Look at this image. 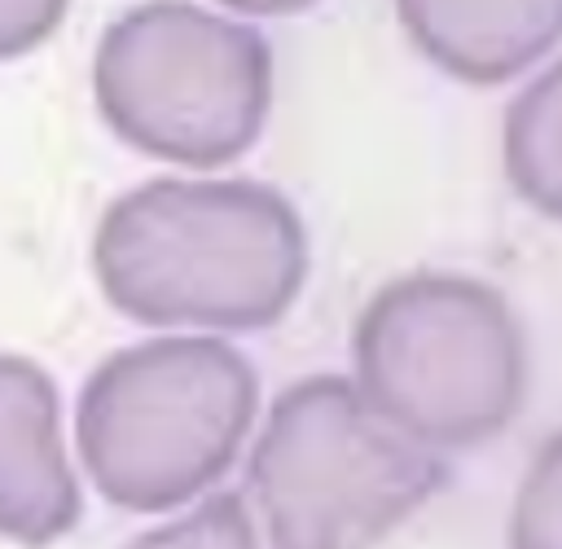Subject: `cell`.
<instances>
[{
  "label": "cell",
  "instance_id": "9c48e42d",
  "mask_svg": "<svg viewBox=\"0 0 562 549\" xmlns=\"http://www.w3.org/2000/svg\"><path fill=\"white\" fill-rule=\"evenodd\" d=\"M505 549H562V426L536 448L518 479Z\"/></svg>",
  "mask_w": 562,
  "mask_h": 549
},
{
  "label": "cell",
  "instance_id": "52a82bcc",
  "mask_svg": "<svg viewBox=\"0 0 562 549\" xmlns=\"http://www.w3.org/2000/svg\"><path fill=\"white\" fill-rule=\"evenodd\" d=\"M413 48L443 75L492 88L562 44V0H395Z\"/></svg>",
  "mask_w": 562,
  "mask_h": 549
},
{
  "label": "cell",
  "instance_id": "3957f363",
  "mask_svg": "<svg viewBox=\"0 0 562 549\" xmlns=\"http://www.w3.org/2000/svg\"><path fill=\"white\" fill-rule=\"evenodd\" d=\"M351 369L364 400L439 457L492 444L527 395L522 325L465 272L386 281L351 329Z\"/></svg>",
  "mask_w": 562,
  "mask_h": 549
},
{
  "label": "cell",
  "instance_id": "8fae6325",
  "mask_svg": "<svg viewBox=\"0 0 562 549\" xmlns=\"http://www.w3.org/2000/svg\"><path fill=\"white\" fill-rule=\"evenodd\" d=\"M66 4L70 0H0V61L44 44L61 26Z\"/></svg>",
  "mask_w": 562,
  "mask_h": 549
},
{
  "label": "cell",
  "instance_id": "277c9868",
  "mask_svg": "<svg viewBox=\"0 0 562 549\" xmlns=\"http://www.w3.org/2000/svg\"><path fill=\"white\" fill-rule=\"evenodd\" d=\"M443 483V457L391 426L356 378L338 373L290 382L246 457L268 549H373Z\"/></svg>",
  "mask_w": 562,
  "mask_h": 549
},
{
  "label": "cell",
  "instance_id": "6da1fadb",
  "mask_svg": "<svg viewBox=\"0 0 562 549\" xmlns=\"http://www.w3.org/2000/svg\"><path fill=\"white\" fill-rule=\"evenodd\" d=\"M101 294L140 325L250 334L307 281L299 206L263 180L162 176L114 198L92 233Z\"/></svg>",
  "mask_w": 562,
  "mask_h": 549
},
{
  "label": "cell",
  "instance_id": "7c38bea8",
  "mask_svg": "<svg viewBox=\"0 0 562 549\" xmlns=\"http://www.w3.org/2000/svg\"><path fill=\"white\" fill-rule=\"evenodd\" d=\"M224 9H237V13H250V18H290V13H303L321 0H215Z\"/></svg>",
  "mask_w": 562,
  "mask_h": 549
},
{
  "label": "cell",
  "instance_id": "ba28073f",
  "mask_svg": "<svg viewBox=\"0 0 562 549\" xmlns=\"http://www.w3.org/2000/svg\"><path fill=\"white\" fill-rule=\"evenodd\" d=\"M501 163L505 180L531 211L562 220V57L509 101Z\"/></svg>",
  "mask_w": 562,
  "mask_h": 549
},
{
  "label": "cell",
  "instance_id": "8992f818",
  "mask_svg": "<svg viewBox=\"0 0 562 549\" xmlns=\"http://www.w3.org/2000/svg\"><path fill=\"white\" fill-rule=\"evenodd\" d=\"M79 509L57 386L40 365L0 351V540L44 549L79 523Z\"/></svg>",
  "mask_w": 562,
  "mask_h": 549
},
{
  "label": "cell",
  "instance_id": "30bf717a",
  "mask_svg": "<svg viewBox=\"0 0 562 549\" xmlns=\"http://www.w3.org/2000/svg\"><path fill=\"white\" fill-rule=\"evenodd\" d=\"M123 549H259V536L237 492H211L189 514L140 531Z\"/></svg>",
  "mask_w": 562,
  "mask_h": 549
},
{
  "label": "cell",
  "instance_id": "5b68a950",
  "mask_svg": "<svg viewBox=\"0 0 562 549\" xmlns=\"http://www.w3.org/2000/svg\"><path fill=\"white\" fill-rule=\"evenodd\" d=\"M92 97L110 132L176 167L237 163L272 105V48L237 18L193 0H145L92 53Z\"/></svg>",
  "mask_w": 562,
  "mask_h": 549
},
{
  "label": "cell",
  "instance_id": "7a4b0ae2",
  "mask_svg": "<svg viewBox=\"0 0 562 549\" xmlns=\"http://www.w3.org/2000/svg\"><path fill=\"white\" fill-rule=\"evenodd\" d=\"M259 408L255 365L211 334H171L105 356L75 400L88 483L119 509L162 514L206 496Z\"/></svg>",
  "mask_w": 562,
  "mask_h": 549
}]
</instances>
